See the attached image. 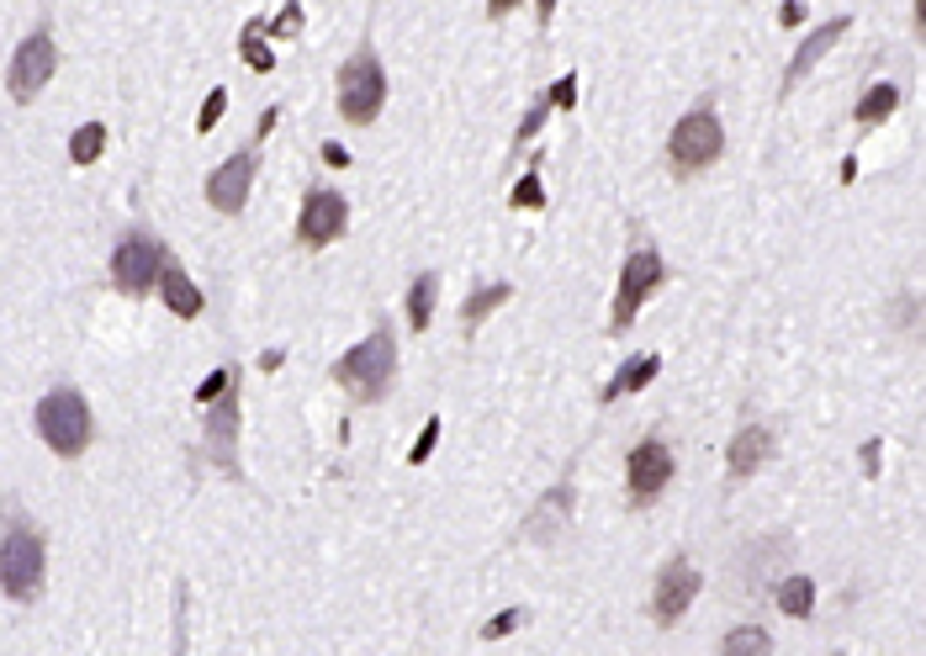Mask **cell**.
<instances>
[{
	"label": "cell",
	"mask_w": 926,
	"mask_h": 656,
	"mask_svg": "<svg viewBox=\"0 0 926 656\" xmlns=\"http://www.w3.org/2000/svg\"><path fill=\"white\" fill-rule=\"evenodd\" d=\"M159 271H165V243L149 239V234H128L117 243V254H111V281L128 297H143L159 281Z\"/></svg>",
	"instance_id": "7"
},
{
	"label": "cell",
	"mask_w": 926,
	"mask_h": 656,
	"mask_svg": "<svg viewBox=\"0 0 926 656\" xmlns=\"http://www.w3.org/2000/svg\"><path fill=\"white\" fill-rule=\"evenodd\" d=\"M847 37V16H836V22H821L816 33L805 37L799 48H794V59H790V74H784V91H794L799 80H805V70H816V59H821L826 48H836Z\"/></svg>",
	"instance_id": "14"
},
{
	"label": "cell",
	"mask_w": 926,
	"mask_h": 656,
	"mask_svg": "<svg viewBox=\"0 0 926 656\" xmlns=\"http://www.w3.org/2000/svg\"><path fill=\"white\" fill-rule=\"evenodd\" d=\"M779 609L790 615V620H805L810 609H816V583L799 572V577H784L779 583Z\"/></svg>",
	"instance_id": "22"
},
{
	"label": "cell",
	"mask_w": 926,
	"mask_h": 656,
	"mask_svg": "<svg viewBox=\"0 0 926 656\" xmlns=\"http://www.w3.org/2000/svg\"><path fill=\"white\" fill-rule=\"evenodd\" d=\"M234 381V371H212V377L197 386V403H212V397H223V386Z\"/></svg>",
	"instance_id": "33"
},
{
	"label": "cell",
	"mask_w": 926,
	"mask_h": 656,
	"mask_svg": "<svg viewBox=\"0 0 926 656\" xmlns=\"http://www.w3.org/2000/svg\"><path fill=\"white\" fill-rule=\"evenodd\" d=\"M863 477H879V440L863 445Z\"/></svg>",
	"instance_id": "35"
},
{
	"label": "cell",
	"mask_w": 926,
	"mask_h": 656,
	"mask_svg": "<svg viewBox=\"0 0 926 656\" xmlns=\"http://www.w3.org/2000/svg\"><path fill=\"white\" fill-rule=\"evenodd\" d=\"M894 106H900V91H894L890 80H885V85L863 91V102L853 106V117H858V128H874V122H885V117H894Z\"/></svg>",
	"instance_id": "21"
},
{
	"label": "cell",
	"mask_w": 926,
	"mask_h": 656,
	"mask_svg": "<svg viewBox=\"0 0 926 656\" xmlns=\"http://www.w3.org/2000/svg\"><path fill=\"white\" fill-rule=\"evenodd\" d=\"M271 33L275 37H297V33H302V5H297V0H286V5H281V16L271 22Z\"/></svg>",
	"instance_id": "29"
},
{
	"label": "cell",
	"mask_w": 926,
	"mask_h": 656,
	"mask_svg": "<svg viewBox=\"0 0 926 656\" xmlns=\"http://www.w3.org/2000/svg\"><path fill=\"white\" fill-rule=\"evenodd\" d=\"M662 281H667L662 254H656V249H630V260H625V271H619V291H615V329H630V323H636V312L646 308V297H652Z\"/></svg>",
	"instance_id": "6"
},
{
	"label": "cell",
	"mask_w": 926,
	"mask_h": 656,
	"mask_svg": "<svg viewBox=\"0 0 926 656\" xmlns=\"http://www.w3.org/2000/svg\"><path fill=\"white\" fill-rule=\"evenodd\" d=\"M550 16H556V0H541V22L550 27Z\"/></svg>",
	"instance_id": "38"
},
{
	"label": "cell",
	"mask_w": 926,
	"mask_h": 656,
	"mask_svg": "<svg viewBox=\"0 0 926 656\" xmlns=\"http://www.w3.org/2000/svg\"><path fill=\"white\" fill-rule=\"evenodd\" d=\"M223 106H228V91L217 85V91H212V96L202 102V117H197V133H212V122L223 117Z\"/></svg>",
	"instance_id": "30"
},
{
	"label": "cell",
	"mask_w": 926,
	"mask_h": 656,
	"mask_svg": "<svg viewBox=\"0 0 926 656\" xmlns=\"http://www.w3.org/2000/svg\"><path fill=\"white\" fill-rule=\"evenodd\" d=\"M54 64H59V48H54V37L33 33L27 43H22V48H16L11 70H5L11 96H16V102H37V96H43V85L54 80Z\"/></svg>",
	"instance_id": "9"
},
{
	"label": "cell",
	"mask_w": 926,
	"mask_h": 656,
	"mask_svg": "<svg viewBox=\"0 0 926 656\" xmlns=\"http://www.w3.org/2000/svg\"><path fill=\"white\" fill-rule=\"evenodd\" d=\"M435 440H440V418H429V424H424V434H418V445L408 450V461H413V466H424V461L435 455Z\"/></svg>",
	"instance_id": "31"
},
{
	"label": "cell",
	"mask_w": 926,
	"mask_h": 656,
	"mask_svg": "<svg viewBox=\"0 0 926 656\" xmlns=\"http://www.w3.org/2000/svg\"><path fill=\"white\" fill-rule=\"evenodd\" d=\"M102 148H106V128H102V122H85V128H74V133H69V159H74V165L102 159Z\"/></svg>",
	"instance_id": "24"
},
{
	"label": "cell",
	"mask_w": 926,
	"mask_h": 656,
	"mask_svg": "<svg viewBox=\"0 0 926 656\" xmlns=\"http://www.w3.org/2000/svg\"><path fill=\"white\" fill-rule=\"evenodd\" d=\"M572 482H561V487H550L546 498L535 503V514L524 518V529H530V540H550V535H561L567 529V514H572Z\"/></svg>",
	"instance_id": "15"
},
{
	"label": "cell",
	"mask_w": 926,
	"mask_h": 656,
	"mask_svg": "<svg viewBox=\"0 0 926 656\" xmlns=\"http://www.w3.org/2000/svg\"><path fill=\"white\" fill-rule=\"evenodd\" d=\"M392 371H397V339H392V329L381 323V329H371L355 349H344L340 366H334V381L349 386L360 403H381L387 386H392Z\"/></svg>",
	"instance_id": "1"
},
{
	"label": "cell",
	"mask_w": 926,
	"mask_h": 656,
	"mask_svg": "<svg viewBox=\"0 0 926 656\" xmlns=\"http://www.w3.org/2000/svg\"><path fill=\"white\" fill-rule=\"evenodd\" d=\"M926 27V0H916V33Z\"/></svg>",
	"instance_id": "39"
},
{
	"label": "cell",
	"mask_w": 926,
	"mask_h": 656,
	"mask_svg": "<svg viewBox=\"0 0 926 656\" xmlns=\"http://www.w3.org/2000/svg\"><path fill=\"white\" fill-rule=\"evenodd\" d=\"M249 191H254V143L249 148H239L228 165H217V170L206 175V202L217 212H244V202H249Z\"/></svg>",
	"instance_id": "12"
},
{
	"label": "cell",
	"mask_w": 926,
	"mask_h": 656,
	"mask_svg": "<svg viewBox=\"0 0 926 656\" xmlns=\"http://www.w3.org/2000/svg\"><path fill=\"white\" fill-rule=\"evenodd\" d=\"M435 302H440V276H435V271L413 276V286H408V323L418 329V334L429 329V318H435Z\"/></svg>",
	"instance_id": "19"
},
{
	"label": "cell",
	"mask_w": 926,
	"mask_h": 656,
	"mask_svg": "<svg viewBox=\"0 0 926 656\" xmlns=\"http://www.w3.org/2000/svg\"><path fill=\"white\" fill-rule=\"evenodd\" d=\"M37 434H43V445H54V455H64V461L85 455V445H91V408H85V397L74 386L48 392L37 403Z\"/></svg>",
	"instance_id": "2"
},
{
	"label": "cell",
	"mask_w": 926,
	"mask_h": 656,
	"mask_svg": "<svg viewBox=\"0 0 926 656\" xmlns=\"http://www.w3.org/2000/svg\"><path fill=\"white\" fill-rule=\"evenodd\" d=\"M344 223H349V207H344L340 191H308L302 217H297V239L308 249H323V243H334L344 234Z\"/></svg>",
	"instance_id": "13"
},
{
	"label": "cell",
	"mask_w": 926,
	"mask_h": 656,
	"mask_svg": "<svg viewBox=\"0 0 926 656\" xmlns=\"http://www.w3.org/2000/svg\"><path fill=\"white\" fill-rule=\"evenodd\" d=\"M779 22H784V27H799V22H805V0H784V5H779Z\"/></svg>",
	"instance_id": "34"
},
{
	"label": "cell",
	"mask_w": 926,
	"mask_h": 656,
	"mask_svg": "<svg viewBox=\"0 0 926 656\" xmlns=\"http://www.w3.org/2000/svg\"><path fill=\"white\" fill-rule=\"evenodd\" d=\"M154 286H159V297H165V308H170L175 318H197V312L206 308L202 286L186 276V271H180L175 260H165V271H159V281H154Z\"/></svg>",
	"instance_id": "16"
},
{
	"label": "cell",
	"mask_w": 926,
	"mask_h": 656,
	"mask_svg": "<svg viewBox=\"0 0 926 656\" xmlns=\"http://www.w3.org/2000/svg\"><path fill=\"white\" fill-rule=\"evenodd\" d=\"M509 202H514L519 212H541V207H546V191H541V170H535V165H530V170H524V175L514 180Z\"/></svg>",
	"instance_id": "25"
},
{
	"label": "cell",
	"mask_w": 926,
	"mask_h": 656,
	"mask_svg": "<svg viewBox=\"0 0 926 656\" xmlns=\"http://www.w3.org/2000/svg\"><path fill=\"white\" fill-rule=\"evenodd\" d=\"M656 371H662V355H636V360H625V366L615 371V381L604 386V403H619V397H630V392L652 386Z\"/></svg>",
	"instance_id": "18"
},
{
	"label": "cell",
	"mask_w": 926,
	"mask_h": 656,
	"mask_svg": "<svg viewBox=\"0 0 926 656\" xmlns=\"http://www.w3.org/2000/svg\"><path fill=\"white\" fill-rule=\"evenodd\" d=\"M509 297H514V291H509V281H492V286H477V291L466 297V308H461V329L472 334V329H477L482 318H487V312H498L503 302H509Z\"/></svg>",
	"instance_id": "20"
},
{
	"label": "cell",
	"mask_w": 926,
	"mask_h": 656,
	"mask_svg": "<svg viewBox=\"0 0 926 656\" xmlns=\"http://www.w3.org/2000/svg\"><path fill=\"white\" fill-rule=\"evenodd\" d=\"M673 482V450L662 445V440H641V445L630 450V461H625V487H630V503H652L662 487Z\"/></svg>",
	"instance_id": "10"
},
{
	"label": "cell",
	"mask_w": 926,
	"mask_h": 656,
	"mask_svg": "<svg viewBox=\"0 0 926 656\" xmlns=\"http://www.w3.org/2000/svg\"><path fill=\"white\" fill-rule=\"evenodd\" d=\"M546 117H550V102H546V96H541V102H535V106H530V111H524V122H519L514 143H530V139H535V133L546 128Z\"/></svg>",
	"instance_id": "27"
},
{
	"label": "cell",
	"mask_w": 926,
	"mask_h": 656,
	"mask_svg": "<svg viewBox=\"0 0 926 656\" xmlns=\"http://www.w3.org/2000/svg\"><path fill=\"white\" fill-rule=\"evenodd\" d=\"M519 620H524L519 609H509V615H498V620H487V624H482V641H503L509 630H519Z\"/></svg>",
	"instance_id": "32"
},
{
	"label": "cell",
	"mask_w": 926,
	"mask_h": 656,
	"mask_svg": "<svg viewBox=\"0 0 926 656\" xmlns=\"http://www.w3.org/2000/svg\"><path fill=\"white\" fill-rule=\"evenodd\" d=\"M514 5H519V0H487V16H509Z\"/></svg>",
	"instance_id": "37"
},
{
	"label": "cell",
	"mask_w": 926,
	"mask_h": 656,
	"mask_svg": "<svg viewBox=\"0 0 926 656\" xmlns=\"http://www.w3.org/2000/svg\"><path fill=\"white\" fill-rule=\"evenodd\" d=\"M206 455L228 477H239V377L223 386V397L206 403Z\"/></svg>",
	"instance_id": "8"
},
{
	"label": "cell",
	"mask_w": 926,
	"mask_h": 656,
	"mask_svg": "<svg viewBox=\"0 0 926 656\" xmlns=\"http://www.w3.org/2000/svg\"><path fill=\"white\" fill-rule=\"evenodd\" d=\"M381 106H387V74H381L377 48L360 43L355 59L340 70V111H344V122L371 128V122L381 117Z\"/></svg>",
	"instance_id": "3"
},
{
	"label": "cell",
	"mask_w": 926,
	"mask_h": 656,
	"mask_svg": "<svg viewBox=\"0 0 926 656\" xmlns=\"http://www.w3.org/2000/svg\"><path fill=\"white\" fill-rule=\"evenodd\" d=\"M43 535L27 529V524H16L5 540H0V593L5 598H16V604H33L37 593H43Z\"/></svg>",
	"instance_id": "4"
},
{
	"label": "cell",
	"mask_w": 926,
	"mask_h": 656,
	"mask_svg": "<svg viewBox=\"0 0 926 656\" xmlns=\"http://www.w3.org/2000/svg\"><path fill=\"white\" fill-rule=\"evenodd\" d=\"M768 646H773V635L762 624H741V630H731L721 641L725 656H768Z\"/></svg>",
	"instance_id": "23"
},
{
	"label": "cell",
	"mask_w": 926,
	"mask_h": 656,
	"mask_svg": "<svg viewBox=\"0 0 926 656\" xmlns=\"http://www.w3.org/2000/svg\"><path fill=\"white\" fill-rule=\"evenodd\" d=\"M768 455H773V434H768L762 424H747V429L731 440V450H725V466H731V477H752Z\"/></svg>",
	"instance_id": "17"
},
{
	"label": "cell",
	"mask_w": 926,
	"mask_h": 656,
	"mask_svg": "<svg viewBox=\"0 0 926 656\" xmlns=\"http://www.w3.org/2000/svg\"><path fill=\"white\" fill-rule=\"evenodd\" d=\"M323 165H340V170H344V165H349V154H344L340 143H323Z\"/></svg>",
	"instance_id": "36"
},
{
	"label": "cell",
	"mask_w": 926,
	"mask_h": 656,
	"mask_svg": "<svg viewBox=\"0 0 926 656\" xmlns=\"http://www.w3.org/2000/svg\"><path fill=\"white\" fill-rule=\"evenodd\" d=\"M699 598V572L688 556H673L662 572H656V593H652V615L656 624H678L688 615V604Z\"/></svg>",
	"instance_id": "11"
},
{
	"label": "cell",
	"mask_w": 926,
	"mask_h": 656,
	"mask_svg": "<svg viewBox=\"0 0 926 656\" xmlns=\"http://www.w3.org/2000/svg\"><path fill=\"white\" fill-rule=\"evenodd\" d=\"M546 102L556 106V111H572V106H578V74H561V80L546 91Z\"/></svg>",
	"instance_id": "28"
},
{
	"label": "cell",
	"mask_w": 926,
	"mask_h": 656,
	"mask_svg": "<svg viewBox=\"0 0 926 656\" xmlns=\"http://www.w3.org/2000/svg\"><path fill=\"white\" fill-rule=\"evenodd\" d=\"M721 148H725L721 117H715L710 106H693L684 122L673 128V139H667V159H673L678 175H699L721 159Z\"/></svg>",
	"instance_id": "5"
},
{
	"label": "cell",
	"mask_w": 926,
	"mask_h": 656,
	"mask_svg": "<svg viewBox=\"0 0 926 656\" xmlns=\"http://www.w3.org/2000/svg\"><path fill=\"white\" fill-rule=\"evenodd\" d=\"M239 53H244V64H249L254 74H271L275 70V59H271V48H265V37H260V27H244Z\"/></svg>",
	"instance_id": "26"
}]
</instances>
